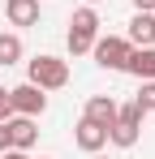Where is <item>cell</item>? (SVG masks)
<instances>
[{
  "label": "cell",
  "mask_w": 155,
  "mask_h": 159,
  "mask_svg": "<svg viewBox=\"0 0 155 159\" xmlns=\"http://www.w3.org/2000/svg\"><path fill=\"white\" fill-rule=\"evenodd\" d=\"M26 82H35L39 90H60V86H69V60H60V56H35L30 69H26Z\"/></svg>",
  "instance_id": "obj_1"
},
{
  "label": "cell",
  "mask_w": 155,
  "mask_h": 159,
  "mask_svg": "<svg viewBox=\"0 0 155 159\" xmlns=\"http://www.w3.org/2000/svg\"><path fill=\"white\" fill-rule=\"evenodd\" d=\"M95 39H99V13L86 4V9H78L73 17H69V52H73V56L91 52Z\"/></svg>",
  "instance_id": "obj_2"
},
{
  "label": "cell",
  "mask_w": 155,
  "mask_h": 159,
  "mask_svg": "<svg viewBox=\"0 0 155 159\" xmlns=\"http://www.w3.org/2000/svg\"><path fill=\"white\" fill-rule=\"evenodd\" d=\"M91 52H95V65H99V69H125L134 43H129L125 34H108V39H95Z\"/></svg>",
  "instance_id": "obj_3"
},
{
  "label": "cell",
  "mask_w": 155,
  "mask_h": 159,
  "mask_svg": "<svg viewBox=\"0 0 155 159\" xmlns=\"http://www.w3.org/2000/svg\"><path fill=\"white\" fill-rule=\"evenodd\" d=\"M9 103H13V116H39V112L48 107V95H43L35 82H22V86L9 90Z\"/></svg>",
  "instance_id": "obj_4"
},
{
  "label": "cell",
  "mask_w": 155,
  "mask_h": 159,
  "mask_svg": "<svg viewBox=\"0 0 155 159\" xmlns=\"http://www.w3.org/2000/svg\"><path fill=\"white\" fill-rule=\"evenodd\" d=\"M73 142L82 146V151H91V155H95V151H103V146H108V129H103V125H95L91 116H82V120H78Z\"/></svg>",
  "instance_id": "obj_5"
},
{
  "label": "cell",
  "mask_w": 155,
  "mask_h": 159,
  "mask_svg": "<svg viewBox=\"0 0 155 159\" xmlns=\"http://www.w3.org/2000/svg\"><path fill=\"white\" fill-rule=\"evenodd\" d=\"M4 125H9V138H13V151H30L35 146V138H39L35 116H9Z\"/></svg>",
  "instance_id": "obj_6"
},
{
  "label": "cell",
  "mask_w": 155,
  "mask_h": 159,
  "mask_svg": "<svg viewBox=\"0 0 155 159\" xmlns=\"http://www.w3.org/2000/svg\"><path fill=\"white\" fill-rule=\"evenodd\" d=\"M125 73H134L138 82H155V48H134L125 60Z\"/></svg>",
  "instance_id": "obj_7"
},
{
  "label": "cell",
  "mask_w": 155,
  "mask_h": 159,
  "mask_svg": "<svg viewBox=\"0 0 155 159\" xmlns=\"http://www.w3.org/2000/svg\"><path fill=\"white\" fill-rule=\"evenodd\" d=\"M125 39L134 43V48H155V13H134Z\"/></svg>",
  "instance_id": "obj_8"
},
{
  "label": "cell",
  "mask_w": 155,
  "mask_h": 159,
  "mask_svg": "<svg viewBox=\"0 0 155 159\" xmlns=\"http://www.w3.org/2000/svg\"><path fill=\"white\" fill-rule=\"evenodd\" d=\"M86 116H91L95 125H103V129H112V120H116V99H112V95H91V99H86Z\"/></svg>",
  "instance_id": "obj_9"
},
{
  "label": "cell",
  "mask_w": 155,
  "mask_h": 159,
  "mask_svg": "<svg viewBox=\"0 0 155 159\" xmlns=\"http://www.w3.org/2000/svg\"><path fill=\"white\" fill-rule=\"evenodd\" d=\"M4 13L13 26H35L39 22V0H4Z\"/></svg>",
  "instance_id": "obj_10"
},
{
  "label": "cell",
  "mask_w": 155,
  "mask_h": 159,
  "mask_svg": "<svg viewBox=\"0 0 155 159\" xmlns=\"http://www.w3.org/2000/svg\"><path fill=\"white\" fill-rule=\"evenodd\" d=\"M22 60V39L17 34H0V65L9 69V65H17Z\"/></svg>",
  "instance_id": "obj_11"
},
{
  "label": "cell",
  "mask_w": 155,
  "mask_h": 159,
  "mask_svg": "<svg viewBox=\"0 0 155 159\" xmlns=\"http://www.w3.org/2000/svg\"><path fill=\"white\" fill-rule=\"evenodd\" d=\"M134 103L142 107V112H155V82H142V90L134 95Z\"/></svg>",
  "instance_id": "obj_12"
},
{
  "label": "cell",
  "mask_w": 155,
  "mask_h": 159,
  "mask_svg": "<svg viewBox=\"0 0 155 159\" xmlns=\"http://www.w3.org/2000/svg\"><path fill=\"white\" fill-rule=\"evenodd\" d=\"M9 116H13V103H9V90L0 86V120H9Z\"/></svg>",
  "instance_id": "obj_13"
},
{
  "label": "cell",
  "mask_w": 155,
  "mask_h": 159,
  "mask_svg": "<svg viewBox=\"0 0 155 159\" xmlns=\"http://www.w3.org/2000/svg\"><path fill=\"white\" fill-rule=\"evenodd\" d=\"M0 151H13V138H9V125L0 120Z\"/></svg>",
  "instance_id": "obj_14"
},
{
  "label": "cell",
  "mask_w": 155,
  "mask_h": 159,
  "mask_svg": "<svg viewBox=\"0 0 155 159\" xmlns=\"http://www.w3.org/2000/svg\"><path fill=\"white\" fill-rule=\"evenodd\" d=\"M134 9L138 13H155V0H134Z\"/></svg>",
  "instance_id": "obj_15"
},
{
  "label": "cell",
  "mask_w": 155,
  "mask_h": 159,
  "mask_svg": "<svg viewBox=\"0 0 155 159\" xmlns=\"http://www.w3.org/2000/svg\"><path fill=\"white\" fill-rule=\"evenodd\" d=\"M0 159H26V151H0Z\"/></svg>",
  "instance_id": "obj_16"
},
{
  "label": "cell",
  "mask_w": 155,
  "mask_h": 159,
  "mask_svg": "<svg viewBox=\"0 0 155 159\" xmlns=\"http://www.w3.org/2000/svg\"><path fill=\"white\" fill-rule=\"evenodd\" d=\"M86 4H99V0H86Z\"/></svg>",
  "instance_id": "obj_17"
},
{
  "label": "cell",
  "mask_w": 155,
  "mask_h": 159,
  "mask_svg": "<svg viewBox=\"0 0 155 159\" xmlns=\"http://www.w3.org/2000/svg\"><path fill=\"white\" fill-rule=\"evenodd\" d=\"M91 159H103V155H91Z\"/></svg>",
  "instance_id": "obj_18"
}]
</instances>
